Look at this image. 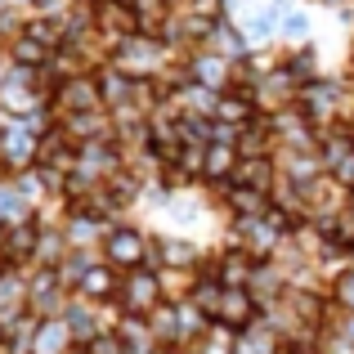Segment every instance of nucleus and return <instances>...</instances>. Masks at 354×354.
Returning <instances> with one entry per match:
<instances>
[{
    "label": "nucleus",
    "mask_w": 354,
    "mask_h": 354,
    "mask_svg": "<svg viewBox=\"0 0 354 354\" xmlns=\"http://www.w3.org/2000/svg\"><path fill=\"white\" fill-rule=\"evenodd\" d=\"M108 260H113V265H139V260H144V238L130 234V229H117V234L108 238Z\"/></svg>",
    "instance_id": "nucleus-2"
},
{
    "label": "nucleus",
    "mask_w": 354,
    "mask_h": 354,
    "mask_svg": "<svg viewBox=\"0 0 354 354\" xmlns=\"http://www.w3.org/2000/svg\"><path fill=\"white\" fill-rule=\"evenodd\" d=\"M32 247H36V242H32V225H23V229H18L14 238L5 242V256H9V260H18V256H27Z\"/></svg>",
    "instance_id": "nucleus-7"
},
{
    "label": "nucleus",
    "mask_w": 354,
    "mask_h": 354,
    "mask_svg": "<svg viewBox=\"0 0 354 354\" xmlns=\"http://www.w3.org/2000/svg\"><path fill=\"white\" fill-rule=\"evenodd\" d=\"M63 337H68V332H63V328H45V323H41V354H59V346H63Z\"/></svg>",
    "instance_id": "nucleus-8"
},
{
    "label": "nucleus",
    "mask_w": 354,
    "mask_h": 354,
    "mask_svg": "<svg viewBox=\"0 0 354 354\" xmlns=\"http://www.w3.org/2000/svg\"><path fill=\"white\" fill-rule=\"evenodd\" d=\"M148 301H157V283L148 274L130 278V305H148Z\"/></svg>",
    "instance_id": "nucleus-5"
},
{
    "label": "nucleus",
    "mask_w": 354,
    "mask_h": 354,
    "mask_svg": "<svg viewBox=\"0 0 354 354\" xmlns=\"http://www.w3.org/2000/svg\"><path fill=\"white\" fill-rule=\"evenodd\" d=\"M251 314H256V301H251L242 287H225V292H220V319H225L229 328L251 323Z\"/></svg>",
    "instance_id": "nucleus-1"
},
{
    "label": "nucleus",
    "mask_w": 354,
    "mask_h": 354,
    "mask_svg": "<svg viewBox=\"0 0 354 354\" xmlns=\"http://www.w3.org/2000/svg\"><path fill=\"white\" fill-rule=\"evenodd\" d=\"M278 36H283L287 45H305L310 41V14L283 5V14H278Z\"/></svg>",
    "instance_id": "nucleus-3"
},
{
    "label": "nucleus",
    "mask_w": 354,
    "mask_h": 354,
    "mask_svg": "<svg viewBox=\"0 0 354 354\" xmlns=\"http://www.w3.org/2000/svg\"><path fill=\"white\" fill-rule=\"evenodd\" d=\"M247 278H251V260L242 256V251H234V256L225 260V283H229V287H242Z\"/></svg>",
    "instance_id": "nucleus-4"
},
{
    "label": "nucleus",
    "mask_w": 354,
    "mask_h": 354,
    "mask_svg": "<svg viewBox=\"0 0 354 354\" xmlns=\"http://www.w3.org/2000/svg\"><path fill=\"white\" fill-rule=\"evenodd\" d=\"M81 292H90V296L113 292V274H108V269H90V274L81 278Z\"/></svg>",
    "instance_id": "nucleus-6"
}]
</instances>
